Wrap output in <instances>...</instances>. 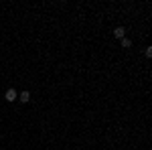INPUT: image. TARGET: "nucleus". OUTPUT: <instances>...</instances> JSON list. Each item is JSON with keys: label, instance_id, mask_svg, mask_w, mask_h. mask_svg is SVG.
Returning a JSON list of instances; mask_svg holds the SVG:
<instances>
[{"label": "nucleus", "instance_id": "obj_5", "mask_svg": "<svg viewBox=\"0 0 152 150\" xmlns=\"http://www.w3.org/2000/svg\"><path fill=\"white\" fill-rule=\"evenodd\" d=\"M146 57H152V47H146Z\"/></svg>", "mask_w": 152, "mask_h": 150}, {"label": "nucleus", "instance_id": "obj_4", "mask_svg": "<svg viewBox=\"0 0 152 150\" xmlns=\"http://www.w3.org/2000/svg\"><path fill=\"white\" fill-rule=\"evenodd\" d=\"M120 43H122V49H130V47H132V41H130V39H126V37H124Z\"/></svg>", "mask_w": 152, "mask_h": 150}, {"label": "nucleus", "instance_id": "obj_1", "mask_svg": "<svg viewBox=\"0 0 152 150\" xmlns=\"http://www.w3.org/2000/svg\"><path fill=\"white\" fill-rule=\"evenodd\" d=\"M4 100H6V102H16V100H18V93H16V89H8V91L4 93Z\"/></svg>", "mask_w": 152, "mask_h": 150}, {"label": "nucleus", "instance_id": "obj_2", "mask_svg": "<svg viewBox=\"0 0 152 150\" xmlns=\"http://www.w3.org/2000/svg\"><path fill=\"white\" fill-rule=\"evenodd\" d=\"M124 35H126V29H124V26H118L116 31H114V37H116V39H120V41L124 39Z\"/></svg>", "mask_w": 152, "mask_h": 150}, {"label": "nucleus", "instance_id": "obj_3", "mask_svg": "<svg viewBox=\"0 0 152 150\" xmlns=\"http://www.w3.org/2000/svg\"><path fill=\"white\" fill-rule=\"evenodd\" d=\"M18 100H20L23 104H26V102L31 100V93H28V91H23V93H18Z\"/></svg>", "mask_w": 152, "mask_h": 150}]
</instances>
